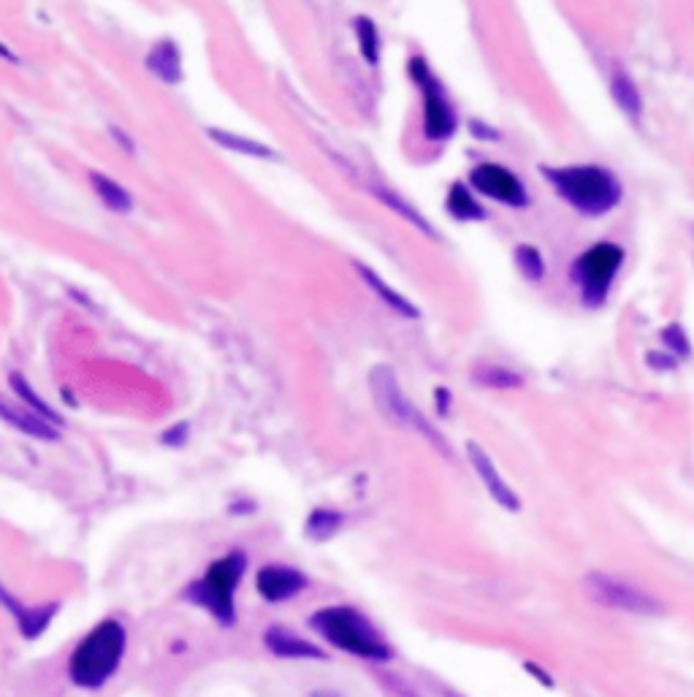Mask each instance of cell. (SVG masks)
<instances>
[{
	"label": "cell",
	"instance_id": "obj_21",
	"mask_svg": "<svg viewBox=\"0 0 694 697\" xmlns=\"http://www.w3.org/2000/svg\"><path fill=\"white\" fill-rule=\"evenodd\" d=\"M90 185H93L98 201H101L109 212L128 215L133 209L131 190L125 188V185H120V182L109 177V174H104V171H90Z\"/></svg>",
	"mask_w": 694,
	"mask_h": 697
},
{
	"label": "cell",
	"instance_id": "obj_30",
	"mask_svg": "<svg viewBox=\"0 0 694 697\" xmlns=\"http://www.w3.org/2000/svg\"><path fill=\"white\" fill-rule=\"evenodd\" d=\"M524 668L529 670V673H532V676H535V679L540 681V684H545V687H548V689L556 687V681L551 679V676H548V670L540 668V665H535V662H524Z\"/></svg>",
	"mask_w": 694,
	"mask_h": 697
},
{
	"label": "cell",
	"instance_id": "obj_23",
	"mask_svg": "<svg viewBox=\"0 0 694 697\" xmlns=\"http://www.w3.org/2000/svg\"><path fill=\"white\" fill-rule=\"evenodd\" d=\"M353 33H356L358 52L364 57V63L369 68L380 66V57H383V38H380V30H377L375 19L366 17V14H358L353 19Z\"/></svg>",
	"mask_w": 694,
	"mask_h": 697
},
{
	"label": "cell",
	"instance_id": "obj_4",
	"mask_svg": "<svg viewBox=\"0 0 694 697\" xmlns=\"http://www.w3.org/2000/svg\"><path fill=\"white\" fill-rule=\"evenodd\" d=\"M250 559L242 548L228 551L220 559H215L212 565L204 570L201 578H196L193 584L185 589V600L193 603L201 611H207L215 622L223 627H234L236 624V592L244 581Z\"/></svg>",
	"mask_w": 694,
	"mask_h": 697
},
{
	"label": "cell",
	"instance_id": "obj_5",
	"mask_svg": "<svg viewBox=\"0 0 694 697\" xmlns=\"http://www.w3.org/2000/svg\"><path fill=\"white\" fill-rule=\"evenodd\" d=\"M624 261H627V250L610 239H600L575 255L567 277L586 310H602L608 304L610 291L624 269Z\"/></svg>",
	"mask_w": 694,
	"mask_h": 697
},
{
	"label": "cell",
	"instance_id": "obj_26",
	"mask_svg": "<svg viewBox=\"0 0 694 697\" xmlns=\"http://www.w3.org/2000/svg\"><path fill=\"white\" fill-rule=\"evenodd\" d=\"M342 524H345V516H342V513L329 508H318V510H312L310 516H307L304 532H307L310 540L326 543V540H331V537L337 535L339 529H342Z\"/></svg>",
	"mask_w": 694,
	"mask_h": 697
},
{
	"label": "cell",
	"instance_id": "obj_7",
	"mask_svg": "<svg viewBox=\"0 0 694 697\" xmlns=\"http://www.w3.org/2000/svg\"><path fill=\"white\" fill-rule=\"evenodd\" d=\"M369 388H372V396H375L377 410H380L391 424L402 426V429H413L415 434H421L426 443L434 445L442 456H451V445L445 443L440 429L407 399V394H404L402 386H399V380H396L394 369L385 367V364L372 369V372H369Z\"/></svg>",
	"mask_w": 694,
	"mask_h": 697
},
{
	"label": "cell",
	"instance_id": "obj_24",
	"mask_svg": "<svg viewBox=\"0 0 694 697\" xmlns=\"http://www.w3.org/2000/svg\"><path fill=\"white\" fill-rule=\"evenodd\" d=\"M472 380L483 388H494V391H513V388L524 386V375L516 369L502 367V364H478L472 369Z\"/></svg>",
	"mask_w": 694,
	"mask_h": 697
},
{
	"label": "cell",
	"instance_id": "obj_1",
	"mask_svg": "<svg viewBox=\"0 0 694 697\" xmlns=\"http://www.w3.org/2000/svg\"><path fill=\"white\" fill-rule=\"evenodd\" d=\"M540 174L556 198L583 217H608L624 201V182L613 169L600 163L540 166Z\"/></svg>",
	"mask_w": 694,
	"mask_h": 697
},
{
	"label": "cell",
	"instance_id": "obj_33",
	"mask_svg": "<svg viewBox=\"0 0 694 697\" xmlns=\"http://www.w3.org/2000/svg\"><path fill=\"white\" fill-rule=\"evenodd\" d=\"M307 697H345L342 692H337V689H312Z\"/></svg>",
	"mask_w": 694,
	"mask_h": 697
},
{
	"label": "cell",
	"instance_id": "obj_16",
	"mask_svg": "<svg viewBox=\"0 0 694 697\" xmlns=\"http://www.w3.org/2000/svg\"><path fill=\"white\" fill-rule=\"evenodd\" d=\"M445 212L456 223H486L488 220V209L483 207L480 196L461 179L451 182V188L445 193Z\"/></svg>",
	"mask_w": 694,
	"mask_h": 697
},
{
	"label": "cell",
	"instance_id": "obj_18",
	"mask_svg": "<svg viewBox=\"0 0 694 697\" xmlns=\"http://www.w3.org/2000/svg\"><path fill=\"white\" fill-rule=\"evenodd\" d=\"M207 136L217 144V147H223V150L228 152H236V155H244V158H258V161H274V158H280L269 144L258 142V139H250V136H244V133H234V131H226V128H215V125H209Z\"/></svg>",
	"mask_w": 694,
	"mask_h": 697
},
{
	"label": "cell",
	"instance_id": "obj_3",
	"mask_svg": "<svg viewBox=\"0 0 694 697\" xmlns=\"http://www.w3.org/2000/svg\"><path fill=\"white\" fill-rule=\"evenodd\" d=\"M128 649V632L117 619H104L76 643L68 657V679L79 689H101L120 670Z\"/></svg>",
	"mask_w": 694,
	"mask_h": 697
},
{
	"label": "cell",
	"instance_id": "obj_22",
	"mask_svg": "<svg viewBox=\"0 0 694 697\" xmlns=\"http://www.w3.org/2000/svg\"><path fill=\"white\" fill-rule=\"evenodd\" d=\"M372 196H375L377 201L383 204V207H388V209H391V212H396V215L402 217V220H407L410 226H415V228H418V231H423V234H426V236H432V239H437V231H434V228L429 226V220H426V217H423L421 212H418V209H415L413 204L407 201V198L399 196L396 190L377 188V185H375V188H372Z\"/></svg>",
	"mask_w": 694,
	"mask_h": 697
},
{
	"label": "cell",
	"instance_id": "obj_20",
	"mask_svg": "<svg viewBox=\"0 0 694 697\" xmlns=\"http://www.w3.org/2000/svg\"><path fill=\"white\" fill-rule=\"evenodd\" d=\"M9 388H11V394L19 399V405H25L28 410H33V413H36L38 418H44L47 424H52L55 429H60V426L66 424V421H63V415L57 413V410H52V405H49L47 399H41V394H38L36 388L30 386L22 372H11Z\"/></svg>",
	"mask_w": 694,
	"mask_h": 697
},
{
	"label": "cell",
	"instance_id": "obj_28",
	"mask_svg": "<svg viewBox=\"0 0 694 697\" xmlns=\"http://www.w3.org/2000/svg\"><path fill=\"white\" fill-rule=\"evenodd\" d=\"M188 434H190V424L179 421V424H174L171 429H166V432L160 434V443L169 445V448H182V445L188 443Z\"/></svg>",
	"mask_w": 694,
	"mask_h": 697
},
{
	"label": "cell",
	"instance_id": "obj_15",
	"mask_svg": "<svg viewBox=\"0 0 694 697\" xmlns=\"http://www.w3.org/2000/svg\"><path fill=\"white\" fill-rule=\"evenodd\" d=\"M144 66L155 79H160L163 85H179L185 79L182 71V49L174 38H160L152 44V49L144 57Z\"/></svg>",
	"mask_w": 694,
	"mask_h": 697
},
{
	"label": "cell",
	"instance_id": "obj_31",
	"mask_svg": "<svg viewBox=\"0 0 694 697\" xmlns=\"http://www.w3.org/2000/svg\"><path fill=\"white\" fill-rule=\"evenodd\" d=\"M109 131H112L114 142H117V144H122V147H125V152H128V155H133V152H136V144H133V139H128V133H125V131H120V128H117V125H112V128H109Z\"/></svg>",
	"mask_w": 694,
	"mask_h": 697
},
{
	"label": "cell",
	"instance_id": "obj_2",
	"mask_svg": "<svg viewBox=\"0 0 694 697\" xmlns=\"http://www.w3.org/2000/svg\"><path fill=\"white\" fill-rule=\"evenodd\" d=\"M310 630L334 649L369 662H388L394 657L391 643L377 630L372 619L353 605H326L307 619Z\"/></svg>",
	"mask_w": 694,
	"mask_h": 697
},
{
	"label": "cell",
	"instance_id": "obj_29",
	"mask_svg": "<svg viewBox=\"0 0 694 697\" xmlns=\"http://www.w3.org/2000/svg\"><path fill=\"white\" fill-rule=\"evenodd\" d=\"M434 402H437V415H440V418H448V415H451L453 396L448 388H434Z\"/></svg>",
	"mask_w": 694,
	"mask_h": 697
},
{
	"label": "cell",
	"instance_id": "obj_11",
	"mask_svg": "<svg viewBox=\"0 0 694 697\" xmlns=\"http://www.w3.org/2000/svg\"><path fill=\"white\" fill-rule=\"evenodd\" d=\"M467 459L469 464H472V470H475V475L480 478V483L486 486V491L491 494V500L497 502V505H502L505 510H521V500H518V494L513 491V486L502 478V472L497 470V464H494V459L488 456V451L483 448V445H478L475 440H469L467 443Z\"/></svg>",
	"mask_w": 694,
	"mask_h": 697
},
{
	"label": "cell",
	"instance_id": "obj_17",
	"mask_svg": "<svg viewBox=\"0 0 694 697\" xmlns=\"http://www.w3.org/2000/svg\"><path fill=\"white\" fill-rule=\"evenodd\" d=\"M356 272H358V277H361V280H364V283H366V288L375 293L377 299H380V302H383L385 307H388V310H394L396 315H402V318H410V321H418V318H421V310H418V307H415V304L410 302V299H407L404 293L396 291L394 285L385 283L383 277H380V274H377L375 269H369V266H366V264H358V261H356Z\"/></svg>",
	"mask_w": 694,
	"mask_h": 697
},
{
	"label": "cell",
	"instance_id": "obj_32",
	"mask_svg": "<svg viewBox=\"0 0 694 697\" xmlns=\"http://www.w3.org/2000/svg\"><path fill=\"white\" fill-rule=\"evenodd\" d=\"M0 60H6V63H14V66H17V63H19L17 52H14V49L6 47L3 41H0Z\"/></svg>",
	"mask_w": 694,
	"mask_h": 697
},
{
	"label": "cell",
	"instance_id": "obj_13",
	"mask_svg": "<svg viewBox=\"0 0 694 697\" xmlns=\"http://www.w3.org/2000/svg\"><path fill=\"white\" fill-rule=\"evenodd\" d=\"M0 421L14 426L17 432L28 434L33 440H41V443H55V440H60V429L47 424L44 418H38L33 410L19 405L14 399H3V396H0Z\"/></svg>",
	"mask_w": 694,
	"mask_h": 697
},
{
	"label": "cell",
	"instance_id": "obj_9",
	"mask_svg": "<svg viewBox=\"0 0 694 697\" xmlns=\"http://www.w3.org/2000/svg\"><path fill=\"white\" fill-rule=\"evenodd\" d=\"M586 592H589L594 603L602 605V608H610V611L635 613V616H659L665 611L654 594H648L646 589L608 573L586 575Z\"/></svg>",
	"mask_w": 694,
	"mask_h": 697
},
{
	"label": "cell",
	"instance_id": "obj_8",
	"mask_svg": "<svg viewBox=\"0 0 694 697\" xmlns=\"http://www.w3.org/2000/svg\"><path fill=\"white\" fill-rule=\"evenodd\" d=\"M467 185L480 198L494 201L499 207L507 209H529L532 207V193L524 179L518 177L516 171L505 166V163L480 161L469 169Z\"/></svg>",
	"mask_w": 694,
	"mask_h": 697
},
{
	"label": "cell",
	"instance_id": "obj_25",
	"mask_svg": "<svg viewBox=\"0 0 694 697\" xmlns=\"http://www.w3.org/2000/svg\"><path fill=\"white\" fill-rule=\"evenodd\" d=\"M513 261H516L518 274L524 277L526 283H543L545 274H548L545 255L540 253V247L532 245V242H521V245L513 247Z\"/></svg>",
	"mask_w": 694,
	"mask_h": 697
},
{
	"label": "cell",
	"instance_id": "obj_14",
	"mask_svg": "<svg viewBox=\"0 0 694 697\" xmlns=\"http://www.w3.org/2000/svg\"><path fill=\"white\" fill-rule=\"evenodd\" d=\"M263 646L282 660H323L326 657V651L318 649L315 643L304 641L301 635L285 630L280 624H274L263 632Z\"/></svg>",
	"mask_w": 694,
	"mask_h": 697
},
{
	"label": "cell",
	"instance_id": "obj_27",
	"mask_svg": "<svg viewBox=\"0 0 694 697\" xmlns=\"http://www.w3.org/2000/svg\"><path fill=\"white\" fill-rule=\"evenodd\" d=\"M662 342H665V348L670 350V356L676 353L678 358H689V353H692L689 334H686L678 323H673V326H667V329L662 331Z\"/></svg>",
	"mask_w": 694,
	"mask_h": 697
},
{
	"label": "cell",
	"instance_id": "obj_19",
	"mask_svg": "<svg viewBox=\"0 0 694 697\" xmlns=\"http://www.w3.org/2000/svg\"><path fill=\"white\" fill-rule=\"evenodd\" d=\"M608 87L610 98L616 101V106H619L621 112L627 114L629 120L640 123V117L646 112V101H643V93H640V87L635 85V79H632L624 68H616V71H610Z\"/></svg>",
	"mask_w": 694,
	"mask_h": 697
},
{
	"label": "cell",
	"instance_id": "obj_10",
	"mask_svg": "<svg viewBox=\"0 0 694 697\" xmlns=\"http://www.w3.org/2000/svg\"><path fill=\"white\" fill-rule=\"evenodd\" d=\"M307 586H310V578L301 573L299 567L272 562V565L258 567V573H255V592L263 603L269 605L296 600L301 592H307Z\"/></svg>",
	"mask_w": 694,
	"mask_h": 697
},
{
	"label": "cell",
	"instance_id": "obj_12",
	"mask_svg": "<svg viewBox=\"0 0 694 697\" xmlns=\"http://www.w3.org/2000/svg\"><path fill=\"white\" fill-rule=\"evenodd\" d=\"M0 605L14 616V622H17L22 638H28V641H36V638H41V635L47 632V627L57 616V608H60L57 603L33 605V608H30V605H22L17 597L3 586V581H0Z\"/></svg>",
	"mask_w": 694,
	"mask_h": 697
},
{
	"label": "cell",
	"instance_id": "obj_6",
	"mask_svg": "<svg viewBox=\"0 0 694 697\" xmlns=\"http://www.w3.org/2000/svg\"><path fill=\"white\" fill-rule=\"evenodd\" d=\"M407 76L421 95L423 139L432 144L451 142L459 133V109L453 104L445 82L423 55H413L407 60Z\"/></svg>",
	"mask_w": 694,
	"mask_h": 697
}]
</instances>
